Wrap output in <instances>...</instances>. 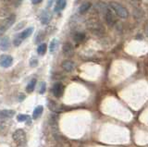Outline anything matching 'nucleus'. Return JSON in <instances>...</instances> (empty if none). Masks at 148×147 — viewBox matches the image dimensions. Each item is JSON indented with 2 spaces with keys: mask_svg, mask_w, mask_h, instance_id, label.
<instances>
[{
  "mask_svg": "<svg viewBox=\"0 0 148 147\" xmlns=\"http://www.w3.org/2000/svg\"><path fill=\"white\" fill-rule=\"evenodd\" d=\"M109 7L112 8L114 10V12L116 13V15L119 16L120 19H128L129 17V11L125 7H123L121 4H119L118 2H115V1H112L110 2L109 4Z\"/></svg>",
  "mask_w": 148,
  "mask_h": 147,
  "instance_id": "nucleus-1",
  "label": "nucleus"
},
{
  "mask_svg": "<svg viewBox=\"0 0 148 147\" xmlns=\"http://www.w3.org/2000/svg\"><path fill=\"white\" fill-rule=\"evenodd\" d=\"M87 28L89 29L92 34L96 35H102L105 33V28L98 21H90L87 23Z\"/></svg>",
  "mask_w": 148,
  "mask_h": 147,
  "instance_id": "nucleus-2",
  "label": "nucleus"
},
{
  "mask_svg": "<svg viewBox=\"0 0 148 147\" xmlns=\"http://www.w3.org/2000/svg\"><path fill=\"white\" fill-rule=\"evenodd\" d=\"M12 138L18 146L23 147L26 144V134L23 130H17L13 133Z\"/></svg>",
  "mask_w": 148,
  "mask_h": 147,
  "instance_id": "nucleus-3",
  "label": "nucleus"
},
{
  "mask_svg": "<svg viewBox=\"0 0 148 147\" xmlns=\"http://www.w3.org/2000/svg\"><path fill=\"white\" fill-rule=\"evenodd\" d=\"M15 21H16V15L15 14H11L8 17H7L1 23V27H0V34H4L5 31H6L8 29L10 28V27L14 24Z\"/></svg>",
  "mask_w": 148,
  "mask_h": 147,
  "instance_id": "nucleus-4",
  "label": "nucleus"
},
{
  "mask_svg": "<svg viewBox=\"0 0 148 147\" xmlns=\"http://www.w3.org/2000/svg\"><path fill=\"white\" fill-rule=\"evenodd\" d=\"M0 64L1 67L4 68H8L12 66L13 64V57L9 55H1V58H0Z\"/></svg>",
  "mask_w": 148,
  "mask_h": 147,
  "instance_id": "nucleus-5",
  "label": "nucleus"
},
{
  "mask_svg": "<svg viewBox=\"0 0 148 147\" xmlns=\"http://www.w3.org/2000/svg\"><path fill=\"white\" fill-rule=\"evenodd\" d=\"M52 19V13H51L47 8L42 11L40 16V21L43 25H47Z\"/></svg>",
  "mask_w": 148,
  "mask_h": 147,
  "instance_id": "nucleus-6",
  "label": "nucleus"
},
{
  "mask_svg": "<svg viewBox=\"0 0 148 147\" xmlns=\"http://www.w3.org/2000/svg\"><path fill=\"white\" fill-rule=\"evenodd\" d=\"M63 91H64V86L61 82H56L53 85L52 93L56 97H60L63 94Z\"/></svg>",
  "mask_w": 148,
  "mask_h": 147,
  "instance_id": "nucleus-7",
  "label": "nucleus"
},
{
  "mask_svg": "<svg viewBox=\"0 0 148 147\" xmlns=\"http://www.w3.org/2000/svg\"><path fill=\"white\" fill-rule=\"evenodd\" d=\"M105 20H106V22H108V24L110 25V26H113L116 22H117V21H116V18H115V16L113 14V12L111 11L110 10H108L105 13Z\"/></svg>",
  "mask_w": 148,
  "mask_h": 147,
  "instance_id": "nucleus-8",
  "label": "nucleus"
},
{
  "mask_svg": "<svg viewBox=\"0 0 148 147\" xmlns=\"http://www.w3.org/2000/svg\"><path fill=\"white\" fill-rule=\"evenodd\" d=\"M0 47H1L2 51H7V50L10 48V39H9L8 36H3L1 38Z\"/></svg>",
  "mask_w": 148,
  "mask_h": 147,
  "instance_id": "nucleus-9",
  "label": "nucleus"
},
{
  "mask_svg": "<svg viewBox=\"0 0 148 147\" xmlns=\"http://www.w3.org/2000/svg\"><path fill=\"white\" fill-rule=\"evenodd\" d=\"M61 67L65 71L71 72L75 68V64L71 60H64L61 64Z\"/></svg>",
  "mask_w": 148,
  "mask_h": 147,
  "instance_id": "nucleus-10",
  "label": "nucleus"
},
{
  "mask_svg": "<svg viewBox=\"0 0 148 147\" xmlns=\"http://www.w3.org/2000/svg\"><path fill=\"white\" fill-rule=\"evenodd\" d=\"M14 115H15V111H14V110L5 109V110H2L1 113H0V117H1L2 120H4V119H8V118H13Z\"/></svg>",
  "mask_w": 148,
  "mask_h": 147,
  "instance_id": "nucleus-11",
  "label": "nucleus"
},
{
  "mask_svg": "<svg viewBox=\"0 0 148 147\" xmlns=\"http://www.w3.org/2000/svg\"><path fill=\"white\" fill-rule=\"evenodd\" d=\"M67 1L68 0H57L56 1V7H55V12H59L62 11L67 6Z\"/></svg>",
  "mask_w": 148,
  "mask_h": 147,
  "instance_id": "nucleus-12",
  "label": "nucleus"
},
{
  "mask_svg": "<svg viewBox=\"0 0 148 147\" xmlns=\"http://www.w3.org/2000/svg\"><path fill=\"white\" fill-rule=\"evenodd\" d=\"M34 33V27H29V28H27L25 30H23L21 34H18V36L24 41L25 39H27L29 36H31Z\"/></svg>",
  "mask_w": 148,
  "mask_h": 147,
  "instance_id": "nucleus-13",
  "label": "nucleus"
},
{
  "mask_svg": "<svg viewBox=\"0 0 148 147\" xmlns=\"http://www.w3.org/2000/svg\"><path fill=\"white\" fill-rule=\"evenodd\" d=\"M91 7H92V3L89 2V1H85V2H83L82 5L80 6L78 11H79L80 14H84V13H86L88 10H90Z\"/></svg>",
  "mask_w": 148,
  "mask_h": 147,
  "instance_id": "nucleus-14",
  "label": "nucleus"
},
{
  "mask_svg": "<svg viewBox=\"0 0 148 147\" xmlns=\"http://www.w3.org/2000/svg\"><path fill=\"white\" fill-rule=\"evenodd\" d=\"M63 53L66 56H71L73 54V46L71 43H66L63 45Z\"/></svg>",
  "mask_w": 148,
  "mask_h": 147,
  "instance_id": "nucleus-15",
  "label": "nucleus"
},
{
  "mask_svg": "<svg viewBox=\"0 0 148 147\" xmlns=\"http://www.w3.org/2000/svg\"><path fill=\"white\" fill-rule=\"evenodd\" d=\"M58 48V41L57 39H53L49 44V52L51 54H54Z\"/></svg>",
  "mask_w": 148,
  "mask_h": 147,
  "instance_id": "nucleus-16",
  "label": "nucleus"
},
{
  "mask_svg": "<svg viewBox=\"0 0 148 147\" xmlns=\"http://www.w3.org/2000/svg\"><path fill=\"white\" fill-rule=\"evenodd\" d=\"M43 111H44V107H42V105H38V107H36V108L34 109V114H32V118H34V119L39 118L41 117L42 113H43Z\"/></svg>",
  "mask_w": 148,
  "mask_h": 147,
  "instance_id": "nucleus-17",
  "label": "nucleus"
},
{
  "mask_svg": "<svg viewBox=\"0 0 148 147\" xmlns=\"http://www.w3.org/2000/svg\"><path fill=\"white\" fill-rule=\"evenodd\" d=\"M36 82H37L36 79H32L30 81V82L28 83V85L26 87V90L28 93H32V92H34V90L35 88V85H36Z\"/></svg>",
  "mask_w": 148,
  "mask_h": 147,
  "instance_id": "nucleus-18",
  "label": "nucleus"
},
{
  "mask_svg": "<svg viewBox=\"0 0 148 147\" xmlns=\"http://www.w3.org/2000/svg\"><path fill=\"white\" fill-rule=\"evenodd\" d=\"M46 49H47V45H46V44H45V43L41 44L38 45V47H37V53H38V55H40V56H44L46 52Z\"/></svg>",
  "mask_w": 148,
  "mask_h": 147,
  "instance_id": "nucleus-19",
  "label": "nucleus"
},
{
  "mask_svg": "<svg viewBox=\"0 0 148 147\" xmlns=\"http://www.w3.org/2000/svg\"><path fill=\"white\" fill-rule=\"evenodd\" d=\"M73 38H74V41H75L76 43H81L85 39V34L83 33H76L75 34H74Z\"/></svg>",
  "mask_w": 148,
  "mask_h": 147,
  "instance_id": "nucleus-20",
  "label": "nucleus"
},
{
  "mask_svg": "<svg viewBox=\"0 0 148 147\" xmlns=\"http://www.w3.org/2000/svg\"><path fill=\"white\" fill-rule=\"evenodd\" d=\"M23 42V40L18 36V34H17L15 37H14V39H13V44H14V45L15 46H20V45L21 44V43Z\"/></svg>",
  "mask_w": 148,
  "mask_h": 147,
  "instance_id": "nucleus-21",
  "label": "nucleus"
},
{
  "mask_svg": "<svg viewBox=\"0 0 148 147\" xmlns=\"http://www.w3.org/2000/svg\"><path fill=\"white\" fill-rule=\"evenodd\" d=\"M17 119L18 122H24L27 119H30V117L27 116V115H18L17 117Z\"/></svg>",
  "mask_w": 148,
  "mask_h": 147,
  "instance_id": "nucleus-22",
  "label": "nucleus"
},
{
  "mask_svg": "<svg viewBox=\"0 0 148 147\" xmlns=\"http://www.w3.org/2000/svg\"><path fill=\"white\" fill-rule=\"evenodd\" d=\"M25 25H26V21H23L21 22H18V23L15 27H14V30H15V31H18V30L22 29Z\"/></svg>",
  "mask_w": 148,
  "mask_h": 147,
  "instance_id": "nucleus-23",
  "label": "nucleus"
},
{
  "mask_svg": "<svg viewBox=\"0 0 148 147\" xmlns=\"http://www.w3.org/2000/svg\"><path fill=\"white\" fill-rule=\"evenodd\" d=\"M37 65H38V60H37V58L32 57L30 60V66L34 68V67H36Z\"/></svg>",
  "mask_w": 148,
  "mask_h": 147,
  "instance_id": "nucleus-24",
  "label": "nucleus"
},
{
  "mask_svg": "<svg viewBox=\"0 0 148 147\" xmlns=\"http://www.w3.org/2000/svg\"><path fill=\"white\" fill-rule=\"evenodd\" d=\"M45 88H46V84H45V82H41V86H40V90H39V93L40 94H45Z\"/></svg>",
  "mask_w": 148,
  "mask_h": 147,
  "instance_id": "nucleus-25",
  "label": "nucleus"
},
{
  "mask_svg": "<svg viewBox=\"0 0 148 147\" xmlns=\"http://www.w3.org/2000/svg\"><path fill=\"white\" fill-rule=\"evenodd\" d=\"M43 37H44L43 34H42V33H39V34H38V35H37L36 39H35V42H36V43H39L40 41H41L42 39H43Z\"/></svg>",
  "mask_w": 148,
  "mask_h": 147,
  "instance_id": "nucleus-26",
  "label": "nucleus"
},
{
  "mask_svg": "<svg viewBox=\"0 0 148 147\" xmlns=\"http://www.w3.org/2000/svg\"><path fill=\"white\" fill-rule=\"evenodd\" d=\"M43 0H32V3L34 4V5H37V4H40Z\"/></svg>",
  "mask_w": 148,
  "mask_h": 147,
  "instance_id": "nucleus-27",
  "label": "nucleus"
},
{
  "mask_svg": "<svg viewBox=\"0 0 148 147\" xmlns=\"http://www.w3.org/2000/svg\"><path fill=\"white\" fill-rule=\"evenodd\" d=\"M145 34H146V36L148 37V21L146 22V24H145Z\"/></svg>",
  "mask_w": 148,
  "mask_h": 147,
  "instance_id": "nucleus-28",
  "label": "nucleus"
},
{
  "mask_svg": "<svg viewBox=\"0 0 148 147\" xmlns=\"http://www.w3.org/2000/svg\"><path fill=\"white\" fill-rule=\"evenodd\" d=\"M20 99H18V100H20V101H22V100H24V98H25V95L24 94H21V95H20Z\"/></svg>",
  "mask_w": 148,
  "mask_h": 147,
  "instance_id": "nucleus-29",
  "label": "nucleus"
},
{
  "mask_svg": "<svg viewBox=\"0 0 148 147\" xmlns=\"http://www.w3.org/2000/svg\"><path fill=\"white\" fill-rule=\"evenodd\" d=\"M3 1H8V0H3Z\"/></svg>",
  "mask_w": 148,
  "mask_h": 147,
  "instance_id": "nucleus-30",
  "label": "nucleus"
}]
</instances>
